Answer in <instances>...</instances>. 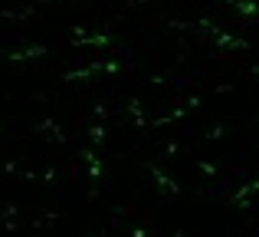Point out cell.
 Here are the masks:
<instances>
[]
</instances>
